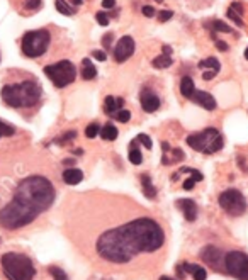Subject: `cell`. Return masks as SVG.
Wrapping results in <instances>:
<instances>
[{
	"mask_svg": "<svg viewBox=\"0 0 248 280\" xmlns=\"http://www.w3.org/2000/svg\"><path fill=\"white\" fill-rule=\"evenodd\" d=\"M71 2H73V3H75V5H80V3H82V2H84V0H71Z\"/></svg>",
	"mask_w": 248,
	"mask_h": 280,
	"instance_id": "681fc988",
	"label": "cell"
},
{
	"mask_svg": "<svg viewBox=\"0 0 248 280\" xmlns=\"http://www.w3.org/2000/svg\"><path fill=\"white\" fill-rule=\"evenodd\" d=\"M84 180V172L78 168H67L63 172V182L68 185H78Z\"/></svg>",
	"mask_w": 248,
	"mask_h": 280,
	"instance_id": "d6986e66",
	"label": "cell"
},
{
	"mask_svg": "<svg viewBox=\"0 0 248 280\" xmlns=\"http://www.w3.org/2000/svg\"><path fill=\"white\" fill-rule=\"evenodd\" d=\"M172 58L167 56V54H160V56L153 58V61H151V65H153V68H157V70H165V68L172 67Z\"/></svg>",
	"mask_w": 248,
	"mask_h": 280,
	"instance_id": "4316f807",
	"label": "cell"
},
{
	"mask_svg": "<svg viewBox=\"0 0 248 280\" xmlns=\"http://www.w3.org/2000/svg\"><path fill=\"white\" fill-rule=\"evenodd\" d=\"M175 206L184 212V217L189 223L195 221V217H197V204L192 199H178L177 202H175Z\"/></svg>",
	"mask_w": 248,
	"mask_h": 280,
	"instance_id": "9a60e30c",
	"label": "cell"
},
{
	"mask_svg": "<svg viewBox=\"0 0 248 280\" xmlns=\"http://www.w3.org/2000/svg\"><path fill=\"white\" fill-rule=\"evenodd\" d=\"M44 73H46V77L53 82L54 87L63 88L75 80V77H77V68L73 67L71 61L61 60L54 65H48V67H44Z\"/></svg>",
	"mask_w": 248,
	"mask_h": 280,
	"instance_id": "9c48e42d",
	"label": "cell"
},
{
	"mask_svg": "<svg viewBox=\"0 0 248 280\" xmlns=\"http://www.w3.org/2000/svg\"><path fill=\"white\" fill-rule=\"evenodd\" d=\"M136 141L143 144L144 148H148V150H151V146H153V143H151V138L148 136V134H138Z\"/></svg>",
	"mask_w": 248,
	"mask_h": 280,
	"instance_id": "d6a6232c",
	"label": "cell"
},
{
	"mask_svg": "<svg viewBox=\"0 0 248 280\" xmlns=\"http://www.w3.org/2000/svg\"><path fill=\"white\" fill-rule=\"evenodd\" d=\"M14 133H16V129H14L12 126H9V124H5V122H2V121H0V138H2V136H12Z\"/></svg>",
	"mask_w": 248,
	"mask_h": 280,
	"instance_id": "1f68e13d",
	"label": "cell"
},
{
	"mask_svg": "<svg viewBox=\"0 0 248 280\" xmlns=\"http://www.w3.org/2000/svg\"><path fill=\"white\" fill-rule=\"evenodd\" d=\"M50 274H51V277H53L54 280H68V275L65 274V270L63 268H60V267H50Z\"/></svg>",
	"mask_w": 248,
	"mask_h": 280,
	"instance_id": "4dcf8cb0",
	"label": "cell"
},
{
	"mask_svg": "<svg viewBox=\"0 0 248 280\" xmlns=\"http://www.w3.org/2000/svg\"><path fill=\"white\" fill-rule=\"evenodd\" d=\"M95 20H97L101 26H107V24H109V17H107V14H106V12H97V14H95Z\"/></svg>",
	"mask_w": 248,
	"mask_h": 280,
	"instance_id": "d590c367",
	"label": "cell"
},
{
	"mask_svg": "<svg viewBox=\"0 0 248 280\" xmlns=\"http://www.w3.org/2000/svg\"><path fill=\"white\" fill-rule=\"evenodd\" d=\"M123 105H124L123 99H116V97L109 95V97H106V100H104V112L107 114V116L114 117L116 112H119V110L123 109Z\"/></svg>",
	"mask_w": 248,
	"mask_h": 280,
	"instance_id": "ac0fdd59",
	"label": "cell"
},
{
	"mask_svg": "<svg viewBox=\"0 0 248 280\" xmlns=\"http://www.w3.org/2000/svg\"><path fill=\"white\" fill-rule=\"evenodd\" d=\"M134 39L131 36H123L121 39L118 41L114 48V60L118 63H124L126 60H129L134 53Z\"/></svg>",
	"mask_w": 248,
	"mask_h": 280,
	"instance_id": "7c38bea8",
	"label": "cell"
},
{
	"mask_svg": "<svg viewBox=\"0 0 248 280\" xmlns=\"http://www.w3.org/2000/svg\"><path fill=\"white\" fill-rule=\"evenodd\" d=\"M92 56H94L95 60H99V61H106V60H107V54H106L104 51H97V50L92 51Z\"/></svg>",
	"mask_w": 248,
	"mask_h": 280,
	"instance_id": "60d3db41",
	"label": "cell"
},
{
	"mask_svg": "<svg viewBox=\"0 0 248 280\" xmlns=\"http://www.w3.org/2000/svg\"><path fill=\"white\" fill-rule=\"evenodd\" d=\"M161 50H163V54H167V56H170V54H172V48L170 46H165V44H163V48H161Z\"/></svg>",
	"mask_w": 248,
	"mask_h": 280,
	"instance_id": "7dc6e473",
	"label": "cell"
},
{
	"mask_svg": "<svg viewBox=\"0 0 248 280\" xmlns=\"http://www.w3.org/2000/svg\"><path fill=\"white\" fill-rule=\"evenodd\" d=\"M54 7L60 14L63 16H73L75 14V7H71L70 3H67L65 0H54Z\"/></svg>",
	"mask_w": 248,
	"mask_h": 280,
	"instance_id": "f1b7e54d",
	"label": "cell"
},
{
	"mask_svg": "<svg viewBox=\"0 0 248 280\" xmlns=\"http://www.w3.org/2000/svg\"><path fill=\"white\" fill-rule=\"evenodd\" d=\"M161 151H163V158H161V163L163 165H174L177 161H182L185 158V153L180 148H172L168 143H161Z\"/></svg>",
	"mask_w": 248,
	"mask_h": 280,
	"instance_id": "4fadbf2b",
	"label": "cell"
},
{
	"mask_svg": "<svg viewBox=\"0 0 248 280\" xmlns=\"http://www.w3.org/2000/svg\"><path fill=\"white\" fill-rule=\"evenodd\" d=\"M97 253L104 260L112 263H127L134 257V251L131 250L123 228H114L102 234L97 240Z\"/></svg>",
	"mask_w": 248,
	"mask_h": 280,
	"instance_id": "3957f363",
	"label": "cell"
},
{
	"mask_svg": "<svg viewBox=\"0 0 248 280\" xmlns=\"http://www.w3.org/2000/svg\"><path fill=\"white\" fill-rule=\"evenodd\" d=\"M187 144L199 153L214 155L223 148V138L216 127H206L201 133H194L187 136Z\"/></svg>",
	"mask_w": 248,
	"mask_h": 280,
	"instance_id": "52a82bcc",
	"label": "cell"
},
{
	"mask_svg": "<svg viewBox=\"0 0 248 280\" xmlns=\"http://www.w3.org/2000/svg\"><path fill=\"white\" fill-rule=\"evenodd\" d=\"M245 58H247V60H248V48H247V50H245Z\"/></svg>",
	"mask_w": 248,
	"mask_h": 280,
	"instance_id": "816d5d0a",
	"label": "cell"
},
{
	"mask_svg": "<svg viewBox=\"0 0 248 280\" xmlns=\"http://www.w3.org/2000/svg\"><path fill=\"white\" fill-rule=\"evenodd\" d=\"M194 187H195V182L192 180V178H187V180L184 182V189L185 190H192Z\"/></svg>",
	"mask_w": 248,
	"mask_h": 280,
	"instance_id": "ee69618b",
	"label": "cell"
},
{
	"mask_svg": "<svg viewBox=\"0 0 248 280\" xmlns=\"http://www.w3.org/2000/svg\"><path fill=\"white\" fill-rule=\"evenodd\" d=\"M2 100L10 107H33L41 99V87L34 80H24L20 84H9L2 88Z\"/></svg>",
	"mask_w": 248,
	"mask_h": 280,
	"instance_id": "277c9868",
	"label": "cell"
},
{
	"mask_svg": "<svg viewBox=\"0 0 248 280\" xmlns=\"http://www.w3.org/2000/svg\"><path fill=\"white\" fill-rule=\"evenodd\" d=\"M143 14H144L146 17H153V16H155V9H153L151 5H144V7H143Z\"/></svg>",
	"mask_w": 248,
	"mask_h": 280,
	"instance_id": "b9f144b4",
	"label": "cell"
},
{
	"mask_svg": "<svg viewBox=\"0 0 248 280\" xmlns=\"http://www.w3.org/2000/svg\"><path fill=\"white\" fill-rule=\"evenodd\" d=\"M97 134H101V126H99L97 122H90L87 127H85V136H87L89 140L95 138Z\"/></svg>",
	"mask_w": 248,
	"mask_h": 280,
	"instance_id": "f546056e",
	"label": "cell"
},
{
	"mask_svg": "<svg viewBox=\"0 0 248 280\" xmlns=\"http://www.w3.org/2000/svg\"><path fill=\"white\" fill-rule=\"evenodd\" d=\"M172 16H174L172 10H161L160 16H158V20H160V22H167V20L172 19Z\"/></svg>",
	"mask_w": 248,
	"mask_h": 280,
	"instance_id": "74e56055",
	"label": "cell"
},
{
	"mask_svg": "<svg viewBox=\"0 0 248 280\" xmlns=\"http://www.w3.org/2000/svg\"><path fill=\"white\" fill-rule=\"evenodd\" d=\"M213 26H214V29L219 31V33H231V27L223 22V20H213Z\"/></svg>",
	"mask_w": 248,
	"mask_h": 280,
	"instance_id": "836d02e7",
	"label": "cell"
},
{
	"mask_svg": "<svg viewBox=\"0 0 248 280\" xmlns=\"http://www.w3.org/2000/svg\"><path fill=\"white\" fill-rule=\"evenodd\" d=\"M199 68L204 71H216V73H219L221 65H219V61L216 58H208V60L199 61Z\"/></svg>",
	"mask_w": 248,
	"mask_h": 280,
	"instance_id": "d4e9b609",
	"label": "cell"
},
{
	"mask_svg": "<svg viewBox=\"0 0 248 280\" xmlns=\"http://www.w3.org/2000/svg\"><path fill=\"white\" fill-rule=\"evenodd\" d=\"M140 102H141V107H143V110H144V112H148V114L155 112V110L160 107V99H158V95L155 92L148 90V88H144V90L141 92Z\"/></svg>",
	"mask_w": 248,
	"mask_h": 280,
	"instance_id": "5bb4252c",
	"label": "cell"
},
{
	"mask_svg": "<svg viewBox=\"0 0 248 280\" xmlns=\"http://www.w3.org/2000/svg\"><path fill=\"white\" fill-rule=\"evenodd\" d=\"M201 258H202V260H204L208 265L214 267L216 270H218V268L221 267V251H219L216 246H206V248H202Z\"/></svg>",
	"mask_w": 248,
	"mask_h": 280,
	"instance_id": "2e32d148",
	"label": "cell"
},
{
	"mask_svg": "<svg viewBox=\"0 0 248 280\" xmlns=\"http://www.w3.org/2000/svg\"><path fill=\"white\" fill-rule=\"evenodd\" d=\"M0 263L9 280H33L36 275V268L31 258L22 253H14V251L3 253Z\"/></svg>",
	"mask_w": 248,
	"mask_h": 280,
	"instance_id": "5b68a950",
	"label": "cell"
},
{
	"mask_svg": "<svg viewBox=\"0 0 248 280\" xmlns=\"http://www.w3.org/2000/svg\"><path fill=\"white\" fill-rule=\"evenodd\" d=\"M12 200L39 216L41 212L50 209L51 204L54 202V187L48 178L41 175H33V177L24 178L17 185Z\"/></svg>",
	"mask_w": 248,
	"mask_h": 280,
	"instance_id": "6da1fadb",
	"label": "cell"
},
{
	"mask_svg": "<svg viewBox=\"0 0 248 280\" xmlns=\"http://www.w3.org/2000/svg\"><path fill=\"white\" fill-rule=\"evenodd\" d=\"M141 184H143V193L148 197V199H153V197L157 195V190H155V187L151 184L150 177H148L146 174L141 175Z\"/></svg>",
	"mask_w": 248,
	"mask_h": 280,
	"instance_id": "83f0119b",
	"label": "cell"
},
{
	"mask_svg": "<svg viewBox=\"0 0 248 280\" xmlns=\"http://www.w3.org/2000/svg\"><path fill=\"white\" fill-rule=\"evenodd\" d=\"M112 39H114V34H112V33L104 34V37H102V44H104V48H106V50H111Z\"/></svg>",
	"mask_w": 248,
	"mask_h": 280,
	"instance_id": "8d00e7d4",
	"label": "cell"
},
{
	"mask_svg": "<svg viewBox=\"0 0 248 280\" xmlns=\"http://www.w3.org/2000/svg\"><path fill=\"white\" fill-rule=\"evenodd\" d=\"M39 5H41V0H26V7H27L29 10L39 9Z\"/></svg>",
	"mask_w": 248,
	"mask_h": 280,
	"instance_id": "ab89813d",
	"label": "cell"
},
{
	"mask_svg": "<svg viewBox=\"0 0 248 280\" xmlns=\"http://www.w3.org/2000/svg\"><path fill=\"white\" fill-rule=\"evenodd\" d=\"M51 43V34L48 29H37V31H29L24 34L22 37V53L29 58H37L43 56L46 53V50L50 48Z\"/></svg>",
	"mask_w": 248,
	"mask_h": 280,
	"instance_id": "ba28073f",
	"label": "cell"
},
{
	"mask_svg": "<svg viewBox=\"0 0 248 280\" xmlns=\"http://www.w3.org/2000/svg\"><path fill=\"white\" fill-rule=\"evenodd\" d=\"M219 206L231 216H242L247 210V199L236 189H228L219 195Z\"/></svg>",
	"mask_w": 248,
	"mask_h": 280,
	"instance_id": "30bf717a",
	"label": "cell"
},
{
	"mask_svg": "<svg viewBox=\"0 0 248 280\" xmlns=\"http://www.w3.org/2000/svg\"><path fill=\"white\" fill-rule=\"evenodd\" d=\"M187 172H189V174H191V178L195 182V184H197V182H202V178H204V177H202V174H201V172H199V170H189V168H187Z\"/></svg>",
	"mask_w": 248,
	"mask_h": 280,
	"instance_id": "f35d334b",
	"label": "cell"
},
{
	"mask_svg": "<svg viewBox=\"0 0 248 280\" xmlns=\"http://www.w3.org/2000/svg\"><path fill=\"white\" fill-rule=\"evenodd\" d=\"M182 267H184L185 274H192V275H194V280H206V277H208V274H206V268L199 267V265L184 263Z\"/></svg>",
	"mask_w": 248,
	"mask_h": 280,
	"instance_id": "7402d4cb",
	"label": "cell"
},
{
	"mask_svg": "<svg viewBox=\"0 0 248 280\" xmlns=\"http://www.w3.org/2000/svg\"><path fill=\"white\" fill-rule=\"evenodd\" d=\"M216 48H218V50H221V51H228V44H226L225 41H221V39H216Z\"/></svg>",
	"mask_w": 248,
	"mask_h": 280,
	"instance_id": "7bdbcfd3",
	"label": "cell"
},
{
	"mask_svg": "<svg viewBox=\"0 0 248 280\" xmlns=\"http://www.w3.org/2000/svg\"><path fill=\"white\" fill-rule=\"evenodd\" d=\"M114 117L119 121V122H127V121L131 119V112H129V110H126V109H121L119 112H116Z\"/></svg>",
	"mask_w": 248,
	"mask_h": 280,
	"instance_id": "e575fe53",
	"label": "cell"
},
{
	"mask_svg": "<svg viewBox=\"0 0 248 280\" xmlns=\"http://www.w3.org/2000/svg\"><path fill=\"white\" fill-rule=\"evenodd\" d=\"M116 5V0H102V7L104 9H112Z\"/></svg>",
	"mask_w": 248,
	"mask_h": 280,
	"instance_id": "f6af8a7d",
	"label": "cell"
},
{
	"mask_svg": "<svg viewBox=\"0 0 248 280\" xmlns=\"http://www.w3.org/2000/svg\"><path fill=\"white\" fill-rule=\"evenodd\" d=\"M75 160H65V165H73Z\"/></svg>",
	"mask_w": 248,
	"mask_h": 280,
	"instance_id": "c3c4849f",
	"label": "cell"
},
{
	"mask_svg": "<svg viewBox=\"0 0 248 280\" xmlns=\"http://www.w3.org/2000/svg\"><path fill=\"white\" fill-rule=\"evenodd\" d=\"M225 268L238 280H248V255L242 251H230L225 257Z\"/></svg>",
	"mask_w": 248,
	"mask_h": 280,
	"instance_id": "8fae6325",
	"label": "cell"
},
{
	"mask_svg": "<svg viewBox=\"0 0 248 280\" xmlns=\"http://www.w3.org/2000/svg\"><path fill=\"white\" fill-rule=\"evenodd\" d=\"M36 217H37L36 214L27 210L26 207L17 204L16 200H10L0 210V226H3L5 229H19V228L31 224Z\"/></svg>",
	"mask_w": 248,
	"mask_h": 280,
	"instance_id": "8992f818",
	"label": "cell"
},
{
	"mask_svg": "<svg viewBox=\"0 0 248 280\" xmlns=\"http://www.w3.org/2000/svg\"><path fill=\"white\" fill-rule=\"evenodd\" d=\"M216 75H218L216 71H204V73H202V78H204V80H213Z\"/></svg>",
	"mask_w": 248,
	"mask_h": 280,
	"instance_id": "bcb514c9",
	"label": "cell"
},
{
	"mask_svg": "<svg viewBox=\"0 0 248 280\" xmlns=\"http://www.w3.org/2000/svg\"><path fill=\"white\" fill-rule=\"evenodd\" d=\"M80 73H82V78H84V80H94V78L97 77V68L94 67V63H92L89 58H84V60H82Z\"/></svg>",
	"mask_w": 248,
	"mask_h": 280,
	"instance_id": "44dd1931",
	"label": "cell"
},
{
	"mask_svg": "<svg viewBox=\"0 0 248 280\" xmlns=\"http://www.w3.org/2000/svg\"><path fill=\"white\" fill-rule=\"evenodd\" d=\"M101 138H102V140H106V141H114L116 138H118V127H116L114 124L107 122L101 129Z\"/></svg>",
	"mask_w": 248,
	"mask_h": 280,
	"instance_id": "cb8c5ba5",
	"label": "cell"
},
{
	"mask_svg": "<svg viewBox=\"0 0 248 280\" xmlns=\"http://www.w3.org/2000/svg\"><path fill=\"white\" fill-rule=\"evenodd\" d=\"M242 16H243V5L240 2H235L233 5H230V9H228V17L233 20V22L236 24L238 27H243L245 24H243V19H242Z\"/></svg>",
	"mask_w": 248,
	"mask_h": 280,
	"instance_id": "ffe728a7",
	"label": "cell"
},
{
	"mask_svg": "<svg viewBox=\"0 0 248 280\" xmlns=\"http://www.w3.org/2000/svg\"><path fill=\"white\" fill-rule=\"evenodd\" d=\"M191 100H192V102H195V104H199V105L204 107V109H208V110H214L216 109V99L208 92L195 90L194 93H192Z\"/></svg>",
	"mask_w": 248,
	"mask_h": 280,
	"instance_id": "e0dca14e",
	"label": "cell"
},
{
	"mask_svg": "<svg viewBox=\"0 0 248 280\" xmlns=\"http://www.w3.org/2000/svg\"><path fill=\"white\" fill-rule=\"evenodd\" d=\"M136 143L138 141L133 140L131 141V146H129V161L133 165H140L141 161H143V155H141L140 148L136 146Z\"/></svg>",
	"mask_w": 248,
	"mask_h": 280,
	"instance_id": "484cf974",
	"label": "cell"
},
{
	"mask_svg": "<svg viewBox=\"0 0 248 280\" xmlns=\"http://www.w3.org/2000/svg\"><path fill=\"white\" fill-rule=\"evenodd\" d=\"M121 228L134 255L141 253V251H146V253L157 251L165 243L163 229L157 221L150 219V217H140Z\"/></svg>",
	"mask_w": 248,
	"mask_h": 280,
	"instance_id": "7a4b0ae2",
	"label": "cell"
},
{
	"mask_svg": "<svg viewBox=\"0 0 248 280\" xmlns=\"http://www.w3.org/2000/svg\"><path fill=\"white\" fill-rule=\"evenodd\" d=\"M160 280H174V279H170V277H160Z\"/></svg>",
	"mask_w": 248,
	"mask_h": 280,
	"instance_id": "f907efd6",
	"label": "cell"
},
{
	"mask_svg": "<svg viewBox=\"0 0 248 280\" xmlns=\"http://www.w3.org/2000/svg\"><path fill=\"white\" fill-rule=\"evenodd\" d=\"M195 92V85H194V80L191 77H184L180 80V93L185 97V99H191L192 93Z\"/></svg>",
	"mask_w": 248,
	"mask_h": 280,
	"instance_id": "603a6c76",
	"label": "cell"
}]
</instances>
